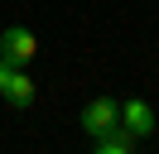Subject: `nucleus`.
Instances as JSON below:
<instances>
[{
  "instance_id": "2",
  "label": "nucleus",
  "mask_w": 159,
  "mask_h": 154,
  "mask_svg": "<svg viewBox=\"0 0 159 154\" xmlns=\"http://www.w3.org/2000/svg\"><path fill=\"white\" fill-rule=\"evenodd\" d=\"M34 53H39V38L29 34V29H20V24H10L5 34H0V58H10V63H20V67H29L34 63Z\"/></svg>"
},
{
  "instance_id": "3",
  "label": "nucleus",
  "mask_w": 159,
  "mask_h": 154,
  "mask_svg": "<svg viewBox=\"0 0 159 154\" xmlns=\"http://www.w3.org/2000/svg\"><path fill=\"white\" fill-rule=\"evenodd\" d=\"M120 130H125L130 140H145V135H154V111H149V101H140V96L120 101Z\"/></svg>"
},
{
  "instance_id": "5",
  "label": "nucleus",
  "mask_w": 159,
  "mask_h": 154,
  "mask_svg": "<svg viewBox=\"0 0 159 154\" xmlns=\"http://www.w3.org/2000/svg\"><path fill=\"white\" fill-rule=\"evenodd\" d=\"M92 154H135V140H130L125 130H116V135H101Z\"/></svg>"
},
{
  "instance_id": "4",
  "label": "nucleus",
  "mask_w": 159,
  "mask_h": 154,
  "mask_svg": "<svg viewBox=\"0 0 159 154\" xmlns=\"http://www.w3.org/2000/svg\"><path fill=\"white\" fill-rule=\"evenodd\" d=\"M0 96H5L10 106H20V111H24V106L34 101V77H29V67H15V77L5 82V92H0Z\"/></svg>"
},
{
  "instance_id": "1",
  "label": "nucleus",
  "mask_w": 159,
  "mask_h": 154,
  "mask_svg": "<svg viewBox=\"0 0 159 154\" xmlns=\"http://www.w3.org/2000/svg\"><path fill=\"white\" fill-rule=\"evenodd\" d=\"M82 130H87L92 140L116 135V130H120V101H111V96H92V101L82 106Z\"/></svg>"
}]
</instances>
